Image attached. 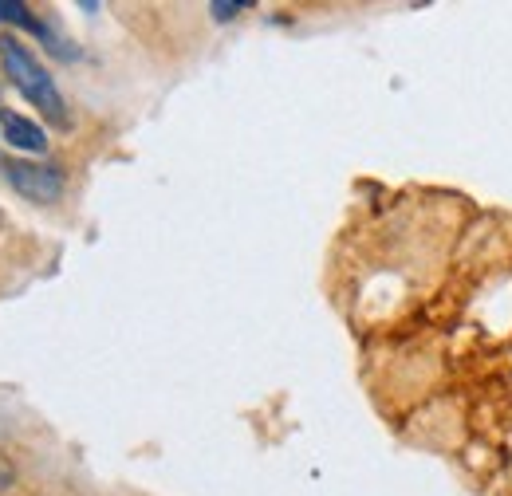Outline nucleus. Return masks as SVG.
I'll return each instance as SVG.
<instances>
[{"mask_svg":"<svg viewBox=\"0 0 512 496\" xmlns=\"http://www.w3.org/2000/svg\"><path fill=\"white\" fill-rule=\"evenodd\" d=\"M0 170H4V182L16 189L24 201H32V205H52V201L64 197V174H60V166L8 158Z\"/></svg>","mask_w":512,"mask_h":496,"instance_id":"f03ea898","label":"nucleus"},{"mask_svg":"<svg viewBox=\"0 0 512 496\" xmlns=\"http://www.w3.org/2000/svg\"><path fill=\"white\" fill-rule=\"evenodd\" d=\"M0 142L20 150V154H44L48 150V130L16 111H0Z\"/></svg>","mask_w":512,"mask_h":496,"instance_id":"7ed1b4c3","label":"nucleus"},{"mask_svg":"<svg viewBox=\"0 0 512 496\" xmlns=\"http://www.w3.org/2000/svg\"><path fill=\"white\" fill-rule=\"evenodd\" d=\"M0 67L4 75L12 79V87L44 111V119H52L56 126H67V107H64V95L56 87V79L44 71V63L36 60L16 36H0Z\"/></svg>","mask_w":512,"mask_h":496,"instance_id":"f257e3e1","label":"nucleus"},{"mask_svg":"<svg viewBox=\"0 0 512 496\" xmlns=\"http://www.w3.org/2000/svg\"><path fill=\"white\" fill-rule=\"evenodd\" d=\"M245 8H249L245 0H213V4H209V16H213L217 24H225V20H237Z\"/></svg>","mask_w":512,"mask_h":496,"instance_id":"20e7f679","label":"nucleus"},{"mask_svg":"<svg viewBox=\"0 0 512 496\" xmlns=\"http://www.w3.org/2000/svg\"><path fill=\"white\" fill-rule=\"evenodd\" d=\"M12 477H16V473H12V465L0 457V489H8V485H12Z\"/></svg>","mask_w":512,"mask_h":496,"instance_id":"39448f33","label":"nucleus"}]
</instances>
